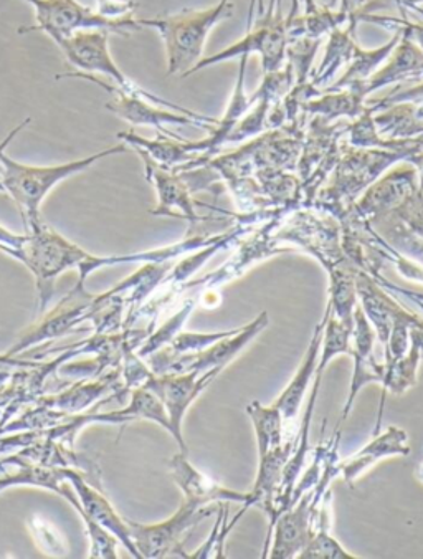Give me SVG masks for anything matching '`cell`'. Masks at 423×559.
Masks as SVG:
<instances>
[{
	"mask_svg": "<svg viewBox=\"0 0 423 559\" xmlns=\"http://www.w3.org/2000/svg\"><path fill=\"white\" fill-rule=\"evenodd\" d=\"M422 151H423V140H422Z\"/></svg>",
	"mask_w": 423,
	"mask_h": 559,
	"instance_id": "obj_42",
	"label": "cell"
},
{
	"mask_svg": "<svg viewBox=\"0 0 423 559\" xmlns=\"http://www.w3.org/2000/svg\"><path fill=\"white\" fill-rule=\"evenodd\" d=\"M367 96L362 92L361 83L348 86V88L336 90V92H322L310 102L304 103L303 114L311 117H322L326 121H338L339 118L358 120L364 115L367 105Z\"/></svg>",
	"mask_w": 423,
	"mask_h": 559,
	"instance_id": "obj_24",
	"label": "cell"
},
{
	"mask_svg": "<svg viewBox=\"0 0 423 559\" xmlns=\"http://www.w3.org/2000/svg\"><path fill=\"white\" fill-rule=\"evenodd\" d=\"M267 311L255 318L252 323L240 328L239 333L220 340L216 345L208 346L198 353L191 355L172 356L165 348L147 356L149 369L154 374H185V372H207L214 368H226L237 355H240L243 348L258 336L265 328L268 326Z\"/></svg>",
	"mask_w": 423,
	"mask_h": 559,
	"instance_id": "obj_8",
	"label": "cell"
},
{
	"mask_svg": "<svg viewBox=\"0 0 423 559\" xmlns=\"http://www.w3.org/2000/svg\"><path fill=\"white\" fill-rule=\"evenodd\" d=\"M108 40H110V32L95 28V31L76 32L72 37L63 38L57 45L78 72L89 73V75L99 73L113 80L114 85L126 92H137L140 86L131 82L114 63Z\"/></svg>",
	"mask_w": 423,
	"mask_h": 559,
	"instance_id": "obj_15",
	"label": "cell"
},
{
	"mask_svg": "<svg viewBox=\"0 0 423 559\" xmlns=\"http://www.w3.org/2000/svg\"><path fill=\"white\" fill-rule=\"evenodd\" d=\"M240 328L232 331H219V333H179L168 346H165L166 352L172 356L191 355V353H198L208 346L216 345L220 340L232 336L239 333Z\"/></svg>",
	"mask_w": 423,
	"mask_h": 559,
	"instance_id": "obj_32",
	"label": "cell"
},
{
	"mask_svg": "<svg viewBox=\"0 0 423 559\" xmlns=\"http://www.w3.org/2000/svg\"><path fill=\"white\" fill-rule=\"evenodd\" d=\"M351 338L354 372H352L348 400H346L345 409H342L341 423H346L349 414H351L361 389L371 384V382H383L384 372H386V362L377 361L376 355H374V346H376L377 340L376 331L365 318L361 305H355L354 308V326H352Z\"/></svg>",
	"mask_w": 423,
	"mask_h": 559,
	"instance_id": "obj_16",
	"label": "cell"
},
{
	"mask_svg": "<svg viewBox=\"0 0 423 559\" xmlns=\"http://www.w3.org/2000/svg\"><path fill=\"white\" fill-rule=\"evenodd\" d=\"M128 147H130L128 144H117L83 159L57 164V166H28L4 154V175L0 178V185L17 205L22 224L25 230H28L40 224L41 202L50 194L51 189L57 188L65 179L86 171L93 164L106 157L128 153L130 151Z\"/></svg>",
	"mask_w": 423,
	"mask_h": 559,
	"instance_id": "obj_3",
	"label": "cell"
},
{
	"mask_svg": "<svg viewBox=\"0 0 423 559\" xmlns=\"http://www.w3.org/2000/svg\"><path fill=\"white\" fill-rule=\"evenodd\" d=\"M359 22H367V24L379 25L387 31L402 32L409 37L420 50L423 51V21H410L406 14L402 17H389V15L361 14Z\"/></svg>",
	"mask_w": 423,
	"mask_h": 559,
	"instance_id": "obj_33",
	"label": "cell"
},
{
	"mask_svg": "<svg viewBox=\"0 0 423 559\" xmlns=\"http://www.w3.org/2000/svg\"><path fill=\"white\" fill-rule=\"evenodd\" d=\"M376 280H377V282H379V284L386 285V287L396 288V290L402 292L403 295H407V297L412 298V300L415 301V305H419L420 310L423 311V300H422V298L419 297V295L410 294V292H407V290H400L399 287H394V285L387 284L386 280L380 278V276H377Z\"/></svg>",
	"mask_w": 423,
	"mask_h": 559,
	"instance_id": "obj_40",
	"label": "cell"
},
{
	"mask_svg": "<svg viewBox=\"0 0 423 559\" xmlns=\"http://www.w3.org/2000/svg\"><path fill=\"white\" fill-rule=\"evenodd\" d=\"M326 318H328V311L325 313V320L317 324L316 330H314L313 338H311L310 346H307V352L306 355H304L300 369H298L294 378L291 379L290 384L285 388L280 397L275 401V406L283 413L285 423H291V420L298 416V413H300L304 394H306L307 388H310L311 379L316 374L319 352H322L323 346V336H325Z\"/></svg>",
	"mask_w": 423,
	"mask_h": 559,
	"instance_id": "obj_23",
	"label": "cell"
},
{
	"mask_svg": "<svg viewBox=\"0 0 423 559\" xmlns=\"http://www.w3.org/2000/svg\"><path fill=\"white\" fill-rule=\"evenodd\" d=\"M407 440H409V437H407L406 430L396 426L389 427L380 436H374V439L367 445L362 447L361 451L342 461L338 465L339 474L345 477L349 485H352L377 462L389 457H407L410 454Z\"/></svg>",
	"mask_w": 423,
	"mask_h": 559,
	"instance_id": "obj_22",
	"label": "cell"
},
{
	"mask_svg": "<svg viewBox=\"0 0 423 559\" xmlns=\"http://www.w3.org/2000/svg\"><path fill=\"white\" fill-rule=\"evenodd\" d=\"M220 371L222 368H214L207 372H185V374H153L143 385L161 401L171 420V436L184 454H188V445L182 436L185 414L208 384H211V381L220 374Z\"/></svg>",
	"mask_w": 423,
	"mask_h": 559,
	"instance_id": "obj_13",
	"label": "cell"
},
{
	"mask_svg": "<svg viewBox=\"0 0 423 559\" xmlns=\"http://www.w3.org/2000/svg\"><path fill=\"white\" fill-rule=\"evenodd\" d=\"M57 79H82L88 82L96 83L101 86L105 92L110 93L111 99L106 103L105 108L111 114L117 115L121 120L128 123L136 124V127H150L156 128L162 136L174 138V140H182L178 134L169 131L168 124H182V127H197L201 130H207L208 133L214 131L210 123L195 120V118L184 115L185 108L174 105V103L166 102V99L157 98L144 90L137 92H126L118 85H110V83L101 82L95 75L83 72L63 73Z\"/></svg>",
	"mask_w": 423,
	"mask_h": 559,
	"instance_id": "obj_5",
	"label": "cell"
},
{
	"mask_svg": "<svg viewBox=\"0 0 423 559\" xmlns=\"http://www.w3.org/2000/svg\"><path fill=\"white\" fill-rule=\"evenodd\" d=\"M329 506L322 510V513L316 516L317 526L314 528L313 536L310 543L304 546L303 551L298 555L301 559H354L355 556L346 551L338 539L333 538L329 533Z\"/></svg>",
	"mask_w": 423,
	"mask_h": 559,
	"instance_id": "obj_29",
	"label": "cell"
},
{
	"mask_svg": "<svg viewBox=\"0 0 423 559\" xmlns=\"http://www.w3.org/2000/svg\"><path fill=\"white\" fill-rule=\"evenodd\" d=\"M294 440L281 443L280 447L274 451L259 457L258 475H256L255 485H253L250 493V509L258 507L263 512L267 513L270 519L268 525V536H270L271 528L275 522L280 516V497L281 488H283L285 467L290 461L291 454L294 451Z\"/></svg>",
	"mask_w": 423,
	"mask_h": 559,
	"instance_id": "obj_18",
	"label": "cell"
},
{
	"mask_svg": "<svg viewBox=\"0 0 423 559\" xmlns=\"http://www.w3.org/2000/svg\"><path fill=\"white\" fill-rule=\"evenodd\" d=\"M400 37H402V34L399 31L394 32L392 38L387 44L374 48V50H365V48L358 45L345 73L323 92H336V90L348 88L354 83H362L371 79L380 69V66L389 59V55L392 53L394 47H396Z\"/></svg>",
	"mask_w": 423,
	"mask_h": 559,
	"instance_id": "obj_26",
	"label": "cell"
},
{
	"mask_svg": "<svg viewBox=\"0 0 423 559\" xmlns=\"http://www.w3.org/2000/svg\"><path fill=\"white\" fill-rule=\"evenodd\" d=\"M402 102L413 103L423 111V82L415 83V85L409 86V88L396 90L392 95L384 96V98L371 99L367 106L373 109V114H376V111L386 108V106Z\"/></svg>",
	"mask_w": 423,
	"mask_h": 559,
	"instance_id": "obj_36",
	"label": "cell"
},
{
	"mask_svg": "<svg viewBox=\"0 0 423 559\" xmlns=\"http://www.w3.org/2000/svg\"><path fill=\"white\" fill-rule=\"evenodd\" d=\"M35 11V25L24 27L19 34L44 32L51 40L59 44L63 38L72 37L80 31H106L110 34L128 37L131 32L141 31L137 19L106 17L92 8L80 4L78 0H27Z\"/></svg>",
	"mask_w": 423,
	"mask_h": 559,
	"instance_id": "obj_7",
	"label": "cell"
},
{
	"mask_svg": "<svg viewBox=\"0 0 423 559\" xmlns=\"http://www.w3.org/2000/svg\"><path fill=\"white\" fill-rule=\"evenodd\" d=\"M232 0H220L211 8L185 9L178 14L159 15L153 19H137L141 28H153L165 41L168 57V75L182 79L204 59V47L214 27L233 17Z\"/></svg>",
	"mask_w": 423,
	"mask_h": 559,
	"instance_id": "obj_2",
	"label": "cell"
},
{
	"mask_svg": "<svg viewBox=\"0 0 423 559\" xmlns=\"http://www.w3.org/2000/svg\"><path fill=\"white\" fill-rule=\"evenodd\" d=\"M121 413L124 414L128 423L140 419L150 420V423H156L157 426H161L162 429L171 433V420H169L168 413H166L159 397L149 389H133L131 391V403L124 409H121Z\"/></svg>",
	"mask_w": 423,
	"mask_h": 559,
	"instance_id": "obj_30",
	"label": "cell"
},
{
	"mask_svg": "<svg viewBox=\"0 0 423 559\" xmlns=\"http://www.w3.org/2000/svg\"><path fill=\"white\" fill-rule=\"evenodd\" d=\"M96 308H98L96 295L88 294L85 287L75 285L50 313L41 314L40 320L32 324L5 355L22 356L32 346L73 333L80 324L93 320Z\"/></svg>",
	"mask_w": 423,
	"mask_h": 559,
	"instance_id": "obj_11",
	"label": "cell"
},
{
	"mask_svg": "<svg viewBox=\"0 0 423 559\" xmlns=\"http://www.w3.org/2000/svg\"><path fill=\"white\" fill-rule=\"evenodd\" d=\"M31 118H27V120L22 121L19 127H15L14 130L11 131V133L8 134V138L5 140L0 141V178H2V175H4V154L5 150H8L9 144L14 141V138L17 136L21 131H24V128L28 127V123H31ZM0 192H4V189H2V185H0Z\"/></svg>",
	"mask_w": 423,
	"mask_h": 559,
	"instance_id": "obj_37",
	"label": "cell"
},
{
	"mask_svg": "<svg viewBox=\"0 0 423 559\" xmlns=\"http://www.w3.org/2000/svg\"><path fill=\"white\" fill-rule=\"evenodd\" d=\"M355 27H358V22H349L342 27L335 28L328 35L329 40L326 44L325 59L310 79L316 88H322V86H325V90L328 88L329 83L335 80L336 73L342 67L348 66L355 47H358Z\"/></svg>",
	"mask_w": 423,
	"mask_h": 559,
	"instance_id": "obj_25",
	"label": "cell"
},
{
	"mask_svg": "<svg viewBox=\"0 0 423 559\" xmlns=\"http://www.w3.org/2000/svg\"><path fill=\"white\" fill-rule=\"evenodd\" d=\"M288 38L287 17L281 11V0H270L268 8L258 14L255 24L246 28L245 37L240 38L219 53L204 57L188 76L232 59H242L250 55H258L262 59L263 73L280 70L287 63Z\"/></svg>",
	"mask_w": 423,
	"mask_h": 559,
	"instance_id": "obj_6",
	"label": "cell"
},
{
	"mask_svg": "<svg viewBox=\"0 0 423 559\" xmlns=\"http://www.w3.org/2000/svg\"><path fill=\"white\" fill-rule=\"evenodd\" d=\"M349 123L326 121L322 117L311 118L310 133L303 136L301 157L298 159L301 191L311 201L322 182L335 171L341 157L339 140L348 133Z\"/></svg>",
	"mask_w": 423,
	"mask_h": 559,
	"instance_id": "obj_10",
	"label": "cell"
},
{
	"mask_svg": "<svg viewBox=\"0 0 423 559\" xmlns=\"http://www.w3.org/2000/svg\"><path fill=\"white\" fill-rule=\"evenodd\" d=\"M409 163H412L416 169V189L419 192H423V151L420 153L413 154L410 157Z\"/></svg>",
	"mask_w": 423,
	"mask_h": 559,
	"instance_id": "obj_38",
	"label": "cell"
},
{
	"mask_svg": "<svg viewBox=\"0 0 423 559\" xmlns=\"http://www.w3.org/2000/svg\"><path fill=\"white\" fill-rule=\"evenodd\" d=\"M214 512L216 510L184 500L166 522L143 525L128 520V525L141 558H189L184 549L185 535Z\"/></svg>",
	"mask_w": 423,
	"mask_h": 559,
	"instance_id": "obj_9",
	"label": "cell"
},
{
	"mask_svg": "<svg viewBox=\"0 0 423 559\" xmlns=\"http://www.w3.org/2000/svg\"><path fill=\"white\" fill-rule=\"evenodd\" d=\"M136 153L143 157L147 181L156 188L157 192V207L153 209L150 214L188 218L191 226L204 221L195 211V202L192 199L194 191L184 175L159 166L141 151H136Z\"/></svg>",
	"mask_w": 423,
	"mask_h": 559,
	"instance_id": "obj_17",
	"label": "cell"
},
{
	"mask_svg": "<svg viewBox=\"0 0 423 559\" xmlns=\"http://www.w3.org/2000/svg\"><path fill=\"white\" fill-rule=\"evenodd\" d=\"M335 474H339V468H329L328 474L316 487L307 488L304 495L298 498L294 506H291L287 512L278 516L274 528H271V532H275V538L274 548L270 549V558H298V555L303 551L304 546L310 543L314 533L317 506L325 497L326 487H328L329 480Z\"/></svg>",
	"mask_w": 423,
	"mask_h": 559,
	"instance_id": "obj_12",
	"label": "cell"
},
{
	"mask_svg": "<svg viewBox=\"0 0 423 559\" xmlns=\"http://www.w3.org/2000/svg\"><path fill=\"white\" fill-rule=\"evenodd\" d=\"M195 304H197V297L189 300L174 317L169 318L165 324H162L159 330L153 331L149 333L146 340H144L143 345L137 349V356L140 358L146 359L147 356L153 355V353L159 352V349L168 346L172 340L181 333V328L184 326L185 320H188L189 314L194 311Z\"/></svg>",
	"mask_w": 423,
	"mask_h": 559,
	"instance_id": "obj_31",
	"label": "cell"
},
{
	"mask_svg": "<svg viewBox=\"0 0 423 559\" xmlns=\"http://www.w3.org/2000/svg\"><path fill=\"white\" fill-rule=\"evenodd\" d=\"M0 252L21 262L34 275L37 314L40 317L47 311L56 294V282L63 273L78 270L75 285L85 287L89 275L99 269L128 263L126 255H93L44 222L25 230V234H14L0 226Z\"/></svg>",
	"mask_w": 423,
	"mask_h": 559,
	"instance_id": "obj_1",
	"label": "cell"
},
{
	"mask_svg": "<svg viewBox=\"0 0 423 559\" xmlns=\"http://www.w3.org/2000/svg\"><path fill=\"white\" fill-rule=\"evenodd\" d=\"M168 467L172 480L184 493V500L201 507H208L211 503H243L246 509H250V493L223 487L219 481L202 474L188 461V454L184 452L174 455L169 461Z\"/></svg>",
	"mask_w": 423,
	"mask_h": 559,
	"instance_id": "obj_19",
	"label": "cell"
},
{
	"mask_svg": "<svg viewBox=\"0 0 423 559\" xmlns=\"http://www.w3.org/2000/svg\"><path fill=\"white\" fill-rule=\"evenodd\" d=\"M403 226L423 242V192L416 189L399 209L392 212Z\"/></svg>",
	"mask_w": 423,
	"mask_h": 559,
	"instance_id": "obj_35",
	"label": "cell"
},
{
	"mask_svg": "<svg viewBox=\"0 0 423 559\" xmlns=\"http://www.w3.org/2000/svg\"><path fill=\"white\" fill-rule=\"evenodd\" d=\"M402 34V32H400ZM423 82V51L402 34L389 59L371 79L361 83L365 96L390 85Z\"/></svg>",
	"mask_w": 423,
	"mask_h": 559,
	"instance_id": "obj_20",
	"label": "cell"
},
{
	"mask_svg": "<svg viewBox=\"0 0 423 559\" xmlns=\"http://www.w3.org/2000/svg\"><path fill=\"white\" fill-rule=\"evenodd\" d=\"M250 509L243 507L242 512L232 520V523L227 525V510L226 513L220 512V519L217 520L216 526H214V532H211L210 538L205 542L204 546L197 549L195 552H191L189 558H226V552H223V542H226L227 535H229L230 530L239 523V520L242 519L243 513L249 512Z\"/></svg>",
	"mask_w": 423,
	"mask_h": 559,
	"instance_id": "obj_34",
	"label": "cell"
},
{
	"mask_svg": "<svg viewBox=\"0 0 423 559\" xmlns=\"http://www.w3.org/2000/svg\"><path fill=\"white\" fill-rule=\"evenodd\" d=\"M246 414L252 419L259 457L283 443L285 424L287 423H285L283 413L275 404L267 407L259 404L258 401H253L246 407Z\"/></svg>",
	"mask_w": 423,
	"mask_h": 559,
	"instance_id": "obj_28",
	"label": "cell"
},
{
	"mask_svg": "<svg viewBox=\"0 0 423 559\" xmlns=\"http://www.w3.org/2000/svg\"><path fill=\"white\" fill-rule=\"evenodd\" d=\"M416 154L410 150H387V147H341V157L333 171V182L322 191L317 204L323 211L341 217L359 195L386 175L390 167L409 160Z\"/></svg>",
	"mask_w": 423,
	"mask_h": 559,
	"instance_id": "obj_4",
	"label": "cell"
},
{
	"mask_svg": "<svg viewBox=\"0 0 423 559\" xmlns=\"http://www.w3.org/2000/svg\"><path fill=\"white\" fill-rule=\"evenodd\" d=\"M355 294L361 298L365 318L376 331L377 342L387 352L394 320L402 313L403 308L380 288L379 282L373 275L362 270L355 272Z\"/></svg>",
	"mask_w": 423,
	"mask_h": 559,
	"instance_id": "obj_21",
	"label": "cell"
},
{
	"mask_svg": "<svg viewBox=\"0 0 423 559\" xmlns=\"http://www.w3.org/2000/svg\"><path fill=\"white\" fill-rule=\"evenodd\" d=\"M420 359H422V352H420L419 343L410 338L409 352L402 358L386 361V372H384V379L380 382L383 384V401H380L379 419H377L374 436H377L380 430L387 394L400 396L416 384V368H419Z\"/></svg>",
	"mask_w": 423,
	"mask_h": 559,
	"instance_id": "obj_27",
	"label": "cell"
},
{
	"mask_svg": "<svg viewBox=\"0 0 423 559\" xmlns=\"http://www.w3.org/2000/svg\"><path fill=\"white\" fill-rule=\"evenodd\" d=\"M416 478L423 484V462L420 464L419 471H416Z\"/></svg>",
	"mask_w": 423,
	"mask_h": 559,
	"instance_id": "obj_41",
	"label": "cell"
},
{
	"mask_svg": "<svg viewBox=\"0 0 423 559\" xmlns=\"http://www.w3.org/2000/svg\"><path fill=\"white\" fill-rule=\"evenodd\" d=\"M394 4L400 9V11H413L419 12L420 5L423 4V0H392Z\"/></svg>",
	"mask_w": 423,
	"mask_h": 559,
	"instance_id": "obj_39",
	"label": "cell"
},
{
	"mask_svg": "<svg viewBox=\"0 0 423 559\" xmlns=\"http://www.w3.org/2000/svg\"><path fill=\"white\" fill-rule=\"evenodd\" d=\"M416 191V169L409 160L390 167L386 175L368 186L358 201L349 209V214L359 221L371 222L386 217L399 209Z\"/></svg>",
	"mask_w": 423,
	"mask_h": 559,
	"instance_id": "obj_14",
	"label": "cell"
}]
</instances>
